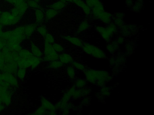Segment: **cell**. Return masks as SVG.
Here are the masks:
<instances>
[{
  "label": "cell",
  "mask_w": 154,
  "mask_h": 115,
  "mask_svg": "<svg viewBox=\"0 0 154 115\" xmlns=\"http://www.w3.org/2000/svg\"><path fill=\"white\" fill-rule=\"evenodd\" d=\"M52 45L54 50L57 53H61L64 51L63 47L57 43H54Z\"/></svg>",
  "instance_id": "cell-32"
},
{
  "label": "cell",
  "mask_w": 154,
  "mask_h": 115,
  "mask_svg": "<svg viewBox=\"0 0 154 115\" xmlns=\"http://www.w3.org/2000/svg\"><path fill=\"white\" fill-rule=\"evenodd\" d=\"M24 31V26H19L11 31V35L7 43L20 44L26 39Z\"/></svg>",
  "instance_id": "cell-3"
},
{
  "label": "cell",
  "mask_w": 154,
  "mask_h": 115,
  "mask_svg": "<svg viewBox=\"0 0 154 115\" xmlns=\"http://www.w3.org/2000/svg\"><path fill=\"white\" fill-rule=\"evenodd\" d=\"M89 27L88 22L86 20L82 21L79 25L77 30L76 32L80 33L88 29Z\"/></svg>",
  "instance_id": "cell-22"
},
{
  "label": "cell",
  "mask_w": 154,
  "mask_h": 115,
  "mask_svg": "<svg viewBox=\"0 0 154 115\" xmlns=\"http://www.w3.org/2000/svg\"><path fill=\"white\" fill-rule=\"evenodd\" d=\"M111 14L109 13L104 12L99 17V19H101L104 23H109L111 21Z\"/></svg>",
  "instance_id": "cell-23"
},
{
  "label": "cell",
  "mask_w": 154,
  "mask_h": 115,
  "mask_svg": "<svg viewBox=\"0 0 154 115\" xmlns=\"http://www.w3.org/2000/svg\"><path fill=\"white\" fill-rule=\"evenodd\" d=\"M89 92V91L88 89L75 90L72 96L74 98H78L81 96L87 95Z\"/></svg>",
  "instance_id": "cell-24"
},
{
  "label": "cell",
  "mask_w": 154,
  "mask_h": 115,
  "mask_svg": "<svg viewBox=\"0 0 154 115\" xmlns=\"http://www.w3.org/2000/svg\"><path fill=\"white\" fill-rule=\"evenodd\" d=\"M36 29L38 32L44 37L48 33L47 29L45 26H39L37 27Z\"/></svg>",
  "instance_id": "cell-33"
},
{
  "label": "cell",
  "mask_w": 154,
  "mask_h": 115,
  "mask_svg": "<svg viewBox=\"0 0 154 115\" xmlns=\"http://www.w3.org/2000/svg\"><path fill=\"white\" fill-rule=\"evenodd\" d=\"M91 9L93 16L97 19L104 12L103 4L99 1Z\"/></svg>",
  "instance_id": "cell-10"
},
{
  "label": "cell",
  "mask_w": 154,
  "mask_h": 115,
  "mask_svg": "<svg viewBox=\"0 0 154 115\" xmlns=\"http://www.w3.org/2000/svg\"><path fill=\"white\" fill-rule=\"evenodd\" d=\"M38 25L36 23H32L24 26V34L27 38H29L37 29Z\"/></svg>",
  "instance_id": "cell-11"
},
{
  "label": "cell",
  "mask_w": 154,
  "mask_h": 115,
  "mask_svg": "<svg viewBox=\"0 0 154 115\" xmlns=\"http://www.w3.org/2000/svg\"><path fill=\"white\" fill-rule=\"evenodd\" d=\"M73 3L80 7L86 15L89 14L91 12V8L83 0H73Z\"/></svg>",
  "instance_id": "cell-12"
},
{
  "label": "cell",
  "mask_w": 154,
  "mask_h": 115,
  "mask_svg": "<svg viewBox=\"0 0 154 115\" xmlns=\"http://www.w3.org/2000/svg\"><path fill=\"white\" fill-rule=\"evenodd\" d=\"M41 106H42L48 112V114H55L56 108L55 106L53 105L46 98L42 97L41 98Z\"/></svg>",
  "instance_id": "cell-8"
},
{
  "label": "cell",
  "mask_w": 154,
  "mask_h": 115,
  "mask_svg": "<svg viewBox=\"0 0 154 115\" xmlns=\"http://www.w3.org/2000/svg\"><path fill=\"white\" fill-rule=\"evenodd\" d=\"M5 108V105L0 101V112L3 110Z\"/></svg>",
  "instance_id": "cell-42"
},
{
  "label": "cell",
  "mask_w": 154,
  "mask_h": 115,
  "mask_svg": "<svg viewBox=\"0 0 154 115\" xmlns=\"http://www.w3.org/2000/svg\"><path fill=\"white\" fill-rule=\"evenodd\" d=\"M3 31H2V30H0V37L1 35V34L2 33Z\"/></svg>",
  "instance_id": "cell-46"
},
{
  "label": "cell",
  "mask_w": 154,
  "mask_h": 115,
  "mask_svg": "<svg viewBox=\"0 0 154 115\" xmlns=\"http://www.w3.org/2000/svg\"><path fill=\"white\" fill-rule=\"evenodd\" d=\"M11 86L4 81L0 87V101L5 105L8 106L11 103L12 93L10 89Z\"/></svg>",
  "instance_id": "cell-2"
},
{
  "label": "cell",
  "mask_w": 154,
  "mask_h": 115,
  "mask_svg": "<svg viewBox=\"0 0 154 115\" xmlns=\"http://www.w3.org/2000/svg\"><path fill=\"white\" fill-rule=\"evenodd\" d=\"M115 24L120 26L122 25L123 23L122 19L118 18L115 19Z\"/></svg>",
  "instance_id": "cell-39"
},
{
  "label": "cell",
  "mask_w": 154,
  "mask_h": 115,
  "mask_svg": "<svg viewBox=\"0 0 154 115\" xmlns=\"http://www.w3.org/2000/svg\"><path fill=\"white\" fill-rule=\"evenodd\" d=\"M10 12L12 15L15 16L22 17L20 16L18 10L15 7L11 9Z\"/></svg>",
  "instance_id": "cell-38"
},
{
  "label": "cell",
  "mask_w": 154,
  "mask_h": 115,
  "mask_svg": "<svg viewBox=\"0 0 154 115\" xmlns=\"http://www.w3.org/2000/svg\"><path fill=\"white\" fill-rule=\"evenodd\" d=\"M66 5V2L59 0L51 4L49 8L59 11L64 8Z\"/></svg>",
  "instance_id": "cell-16"
},
{
  "label": "cell",
  "mask_w": 154,
  "mask_h": 115,
  "mask_svg": "<svg viewBox=\"0 0 154 115\" xmlns=\"http://www.w3.org/2000/svg\"><path fill=\"white\" fill-rule=\"evenodd\" d=\"M62 37L64 39L78 47H81L83 43L82 41L80 39L75 37L69 35L63 36Z\"/></svg>",
  "instance_id": "cell-13"
},
{
  "label": "cell",
  "mask_w": 154,
  "mask_h": 115,
  "mask_svg": "<svg viewBox=\"0 0 154 115\" xmlns=\"http://www.w3.org/2000/svg\"><path fill=\"white\" fill-rule=\"evenodd\" d=\"M89 0L94 1V0Z\"/></svg>",
  "instance_id": "cell-48"
},
{
  "label": "cell",
  "mask_w": 154,
  "mask_h": 115,
  "mask_svg": "<svg viewBox=\"0 0 154 115\" xmlns=\"http://www.w3.org/2000/svg\"><path fill=\"white\" fill-rule=\"evenodd\" d=\"M86 84V81L82 79H78L75 82V86L79 88H82L84 87Z\"/></svg>",
  "instance_id": "cell-31"
},
{
  "label": "cell",
  "mask_w": 154,
  "mask_h": 115,
  "mask_svg": "<svg viewBox=\"0 0 154 115\" xmlns=\"http://www.w3.org/2000/svg\"><path fill=\"white\" fill-rule=\"evenodd\" d=\"M45 41L51 44L54 42V38L52 35L49 33H47L44 37Z\"/></svg>",
  "instance_id": "cell-34"
},
{
  "label": "cell",
  "mask_w": 154,
  "mask_h": 115,
  "mask_svg": "<svg viewBox=\"0 0 154 115\" xmlns=\"http://www.w3.org/2000/svg\"><path fill=\"white\" fill-rule=\"evenodd\" d=\"M30 49L31 52L35 56L38 58H41L43 54L39 48L32 42L30 43Z\"/></svg>",
  "instance_id": "cell-18"
},
{
  "label": "cell",
  "mask_w": 154,
  "mask_h": 115,
  "mask_svg": "<svg viewBox=\"0 0 154 115\" xmlns=\"http://www.w3.org/2000/svg\"><path fill=\"white\" fill-rule=\"evenodd\" d=\"M59 60L64 64L72 63L73 61L72 56L66 53H62L59 55Z\"/></svg>",
  "instance_id": "cell-15"
},
{
  "label": "cell",
  "mask_w": 154,
  "mask_h": 115,
  "mask_svg": "<svg viewBox=\"0 0 154 115\" xmlns=\"http://www.w3.org/2000/svg\"><path fill=\"white\" fill-rule=\"evenodd\" d=\"M5 46L18 53L22 49V47L20 44L7 43Z\"/></svg>",
  "instance_id": "cell-26"
},
{
  "label": "cell",
  "mask_w": 154,
  "mask_h": 115,
  "mask_svg": "<svg viewBox=\"0 0 154 115\" xmlns=\"http://www.w3.org/2000/svg\"><path fill=\"white\" fill-rule=\"evenodd\" d=\"M59 11L49 8L45 11V17L47 20H49L54 17L59 13Z\"/></svg>",
  "instance_id": "cell-20"
},
{
  "label": "cell",
  "mask_w": 154,
  "mask_h": 115,
  "mask_svg": "<svg viewBox=\"0 0 154 115\" xmlns=\"http://www.w3.org/2000/svg\"><path fill=\"white\" fill-rule=\"evenodd\" d=\"M26 73V69L19 68L17 70L16 75L17 78L20 80L23 79Z\"/></svg>",
  "instance_id": "cell-27"
},
{
  "label": "cell",
  "mask_w": 154,
  "mask_h": 115,
  "mask_svg": "<svg viewBox=\"0 0 154 115\" xmlns=\"http://www.w3.org/2000/svg\"><path fill=\"white\" fill-rule=\"evenodd\" d=\"M21 17L15 16L10 12L4 11L0 15V23L3 26H9L17 23Z\"/></svg>",
  "instance_id": "cell-6"
},
{
  "label": "cell",
  "mask_w": 154,
  "mask_h": 115,
  "mask_svg": "<svg viewBox=\"0 0 154 115\" xmlns=\"http://www.w3.org/2000/svg\"><path fill=\"white\" fill-rule=\"evenodd\" d=\"M66 2H73V0H59Z\"/></svg>",
  "instance_id": "cell-45"
},
{
  "label": "cell",
  "mask_w": 154,
  "mask_h": 115,
  "mask_svg": "<svg viewBox=\"0 0 154 115\" xmlns=\"http://www.w3.org/2000/svg\"><path fill=\"white\" fill-rule=\"evenodd\" d=\"M0 80L7 83L11 86L16 87H18L17 78L11 73L3 72L0 73Z\"/></svg>",
  "instance_id": "cell-7"
},
{
  "label": "cell",
  "mask_w": 154,
  "mask_h": 115,
  "mask_svg": "<svg viewBox=\"0 0 154 115\" xmlns=\"http://www.w3.org/2000/svg\"><path fill=\"white\" fill-rule=\"evenodd\" d=\"M47 111L41 106L35 111L33 114L43 115L47 114Z\"/></svg>",
  "instance_id": "cell-35"
},
{
  "label": "cell",
  "mask_w": 154,
  "mask_h": 115,
  "mask_svg": "<svg viewBox=\"0 0 154 115\" xmlns=\"http://www.w3.org/2000/svg\"><path fill=\"white\" fill-rule=\"evenodd\" d=\"M44 56L42 58L45 61L49 62L58 60L59 55L53 49L51 44L45 41Z\"/></svg>",
  "instance_id": "cell-5"
},
{
  "label": "cell",
  "mask_w": 154,
  "mask_h": 115,
  "mask_svg": "<svg viewBox=\"0 0 154 115\" xmlns=\"http://www.w3.org/2000/svg\"><path fill=\"white\" fill-rule=\"evenodd\" d=\"M71 63L72 66L78 70L84 71L85 69L83 64L76 61H73Z\"/></svg>",
  "instance_id": "cell-30"
},
{
  "label": "cell",
  "mask_w": 154,
  "mask_h": 115,
  "mask_svg": "<svg viewBox=\"0 0 154 115\" xmlns=\"http://www.w3.org/2000/svg\"><path fill=\"white\" fill-rule=\"evenodd\" d=\"M35 14L37 24L42 23L44 19V15L43 12L39 9H35Z\"/></svg>",
  "instance_id": "cell-19"
},
{
  "label": "cell",
  "mask_w": 154,
  "mask_h": 115,
  "mask_svg": "<svg viewBox=\"0 0 154 115\" xmlns=\"http://www.w3.org/2000/svg\"><path fill=\"white\" fill-rule=\"evenodd\" d=\"M83 50L86 53L97 58H106L104 52L99 48L89 43H83L81 46Z\"/></svg>",
  "instance_id": "cell-4"
},
{
  "label": "cell",
  "mask_w": 154,
  "mask_h": 115,
  "mask_svg": "<svg viewBox=\"0 0 154 115\" xmlns=\"http://www.w3.org/2000/svg\"><path fill=\"white\" fill-rule=\"evenodd\" d=\"M48 68L49 69H56L61 67L63 64L59 60H57L49 62Z\"/></svg>",
  "instance_id": "cell-21"
},
{
  "label": "cell",
  "mask_w": 154,
  "mask_h": 115,
  "mask_svg": "<svg viewBox=\"0 0 154 115\" xmlns=\"http://www.w3.org/2000/svg\"><path fill=\"white\" fill-rule=\"evenodd\" d=\"M75 90V86H72L64 94L60 102L63 104L66 105L67 102L73 95Z\"/></svg>",
  "instance_id": "cell-14"
},
{
  "label": "cell",
  "mask_w": 154,
  "mask_h": 115,
  "mask_svg": "<svg viewBox=\"0 0 154 115\" xmlns=\"http://www.w3.org/2000/svg\"><path fill=\"white\" fill-rule=\"evenodd\" d=\"M83 71L86 80L93 84L101 86L111 79L106 71L86 69Z\"/></svg>",
  "instance_id": "cell-1"
},
{
  "label": "cell",
  "mask_w": 154,
  "mask_h": 115,
  "mask_svg": "<svg viewBox=\"0 0 154 115\" xmlns=\"http://www.w3.org/2000/svg\"><path fill=\"white\" fill-rule=\"evenodd\" d=\"M18 10L20 14L22 16L27 10L28 6L27 2L23 1L15 6Z\"/></svg>",
  "instance_id": "cell-17"
},
{
  "label": "cell",
  "mask_w": 154,
  "mask_h": 115,
  "mask_svg": "<svg viewBox=\"0 0 154 115\" xmlns=\"http://www.w3.org/2000/svg\"><path fill=\"white\" fill-rule=\"evenodd\" d=\"M5 63L4 57L1 51H0V71L3 72Z\"/></svg>",
  "instance_id": "cell-36"
},
{
  "label": "cell",
  "mask_w": 154,
  "mask_h": 115,
  "mask_svg": "<svg viewBox=\"0 0 154 115\" xmlns=\"http://www.w3.org/2000/svg\"><path fill=\"white\" fill-rule=\"evenodd\" d=\"M106 28L112 33H116V31L117 28L114 24L110 23L107 27Z\"/></svg>",
  "instance_id": "cell-37"
},
{
  "label": "cell",
  "mask_w": 154,
  "mask_h": 115,
  "mask_svg": "<svg viewBox=\"0 0 154 115\" xmlns=\"http://www.w3.org/2000/svg\"><path fill=\"white\" fill-rule=\"evenodd\" d=\"M2 11H1V10H0V15L1 14V13H2Z\"/></svg>",
  "instance_id": "cell-47"
},
{
  "label": "cell",
  "mask_w": 154,
  "mask_h": 115,
  "mask_svg": "<svg viewBox=\"0 0 154 115\" xmlns=\"http://www.w3.org/2000/svg\"><path fill=\"white\" fill-rule=\"evenodd\" d=\"M96 28V30L100 34L103 38L106 41L109 42L110 41L113 33L106 28L100 26H97Z\"/></svg>",
  "instance_id": "cell-9"
},
{
  "label": "cell",
  "mask_w": 154,
  "mask_h": 115,
  "mask_svg": "<svg viewBox=\"0 0 154 115\" xmlns=\"http://www.w3.org/2000/svg\"><path fill=\"white\" fill-rule=\"evenodd\" d=\"M8 3L14 5L15 3V0H5Z\"/></svg>",
  "instance_id": "cell-44"
},
{
  "label": "cell",
  "mask_w": 154,
  "mask_h": 115,
  "mask_svg": "<svg viewBox=\"0 0 154 115\" xmlns=\"http://www.w3.org/2000/svg\"><path fill=\"white\" fill-rule=\"evenodd\" d=\"M66 72L69 77L71 79H73L75 76V71L72 66H69L66 68Z\"/></svg>",
  "instance_id": "cell-25"
},
{
  "label": "cell",
  "mask_w": 154,
  "mask_h": 115,
  "mask_svg": "<svg viewBox=\"0 0 154 115\" xmlns=\"http://www.w3.org/2000/svg\"><path fill=\"white\" fill-rule=\"evenodd\" d=\"M124 41L123 38L122 37H119L117 40V43H122Z\"/></svg>",
  "instance_id": "cell-41"
},
{
  "label": "cell",
  "mask_w": 154,
  "mask_h": 115,
  "mask_svg": "<svg viewBox=\"0 0 154 115\" xmlns=\"http://www.w3.org/2000/svg\"><path fill=\"white\" fill-rule=\"evenodd\" d=\"M118 48V43L116 42H112L107 46V48L110 52L113 53Z\"/></svg>",
  "instance_id": "cell-29"
},
{
  "label": "cell",
  "mask_w": 154,
  "mask_h": 115,
  "mask_svg": "<svg viewBox=\"0 0 154 115\" xmlns=\"http://www.w3.org/2000/svg\"><path fill=\"white\" fill-rule=\"evenodd\" d=\"M5 46V43L0 39V51H2L4 47Z\"/></svg>",
  "instance_id": "cell-40"
},
{
  "label": "cell",
  "mask_w": 154,
  "mask_h": 115,
  "mask_svg": "<svg viewBox=\"0 0 154 115\" xmlns=\"http://www.w3.org/2000/svg\"><path fill=\"white\" fill-rule=\"evenodd\" d=\"M27 3L28 7L35 9H40L41 8L38 2L34 0H28L27 1Z\"/></svg>",
  "instance_id": "cell-28"
},
{
  "label": "cell",
  "mask_w": 154,
  "mask_h": 115,
  "mask_svg": "<svg viewBox=\"0 0 154 115\" xmlns=\"http://www.w3.org/2000/svg\"><path fill=\"white\" fill-rule=\"evenodd\" d=\"M117 18L121 19L123 17V14L122 13H117L116 14Z\"/></svg>",
  "instance_id": "cell-43"
}]
</instances>
